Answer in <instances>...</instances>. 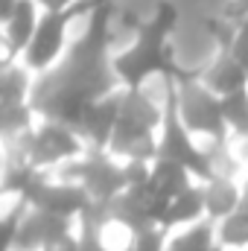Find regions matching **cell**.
Masks as SVG:
<instances>
[{"instance_id":"1","label":"cell","mask_w":248,"mask_h":251,"mask_svg":"<svg viewBox=\"0 0 248 251\" xmlns=\"http://www.w3.org/2000/svg\"><path fill=\"white\" fill-rule=\"evenodd\" d=\"M178 12L173 3H158L155 15L137 26L134 41L125 47L117 59H111L114 76L125 88H140L149 76L164 73V76H178L173 56H170V32L175 29Z\"/></svg>"},{"instance_id":"2","label":"cell","mask_w":248,"mask_h":251,"mask_svg":"<svg viewBox=\"0 0 248 251\" xmlns=\"http://www.w3.org/2000/svg\"><path fill=\"white\" fill-rule=\"evenodd\" d=\"M9 143L21 146L18 164H32L35 170H44V173H53L62 164L82 158L88 152V143L82 140V134L70 126L56 123V120H44L38 128H32L21 137H12Z\"/></svg>"},{"instance_id":"3","label":"cell","mask_w":248,"mask_h":251,"mask_svg":"<svg viewBox=\"0 0 248 251\" xmlns=\"http://www.w3.org/2000/svg\"><path fill=\"white\" fill-rule=\"evenodd\" d=\"M175 105L184 126L196 137H207L210 143L231 140V131L222 117V97H216L198 76H175Z\"/></svg>"},{"instance_id":"4","label":"cell","mask_w":248,"mask_h":251,"mask_svg":"<svg viewBox=\"0 0 248 251\" xmlns=\"http://www.w3.org/2000/svg\"><path fill=\"white\" fill-rule=\"evenodd\" d=\"M73 18H79L76 6H70L67 12H44L41 24H38L35 35H32V41L26 47V53L21 56V64L29 73H47L56 64V59L62 56V50H64L67 26H70Z\"/></svg>"},{"instance_id":"5","label":"cell","mask_w":248,"mask_h":251,"mask_svg":"<svg viewBox=\"0 0 248 251\" xmlns=\"http://www.w3.org/2000/svg\"><path fill=\"white\" fill-rule=\"evenodd\" d=\"M120 97L123 91H114L97 102L88 105L82 123H79V134L82 140L88 143V149H97V152H108V143H111V134H114V126L120 117Z\"/></svg>"},{"instance_id":"6","label":"cell","mask_w":248,"mask_h":251,"mask_svg":"<svg viewBox=\"0 0 248 251\" xmlns=\"http://www.w3.org/2000/svg\"><path fill=\"white\" fill-rule=\"evenodd\" d=\"M91 204H94V199H91V193L82 187V184L59 181V178H53V176H50V181L44 184L41 196H38V201H35L32 207L79 222V219L88 213V207H91Z\"/></svg>"},{"instance_id":"7","label":"cell","mask_w":248,"mask_h":251,"mask_svg":"<svg viewBox=\"0 0 248 251\" xmlns=\"http://www.w3.org/2000/svg\"><path fill=\"white\" fill-rule=\"evenodd\" d=\"M38 0H21L9 21H3V44H6V64L12 59H21L38 29Z\"/></svg>"},{"instance_id":"8","label":"cell","mask_w":248,"mask_h":251,"mask_svg":"<svg viewBox=\"0 0 248 251\" xmlns=\"http://www.w3.org/2000/svg\"><path fill=\"white\" fill-rule=\"evenodd\" d=\"M216 97H228V94H234V91H243L248 88V67L237 62L231 53H225L222 50V56L216 59V62L210 64L207 70H201V73H196Z\"/></svg>"},{"instance_id":"9","label":"cell","mask_w":248,"mask_h":251,"mask_svg":"<svg viewBox=\"0 0 248 251\" xmlns=\"http://www.w3.org/2000/svg\"><path fill=\"white\" fill-rule=\"evenodd\" d=\"M246 199V184H240L237 178H213L204 184V207H207V219L219 222L231 213H237L243 207Z\"/></svg>"},{"instance_id":"10","label":"cell","mask_w":248,"mask_h":251,"mask_svg":"<svg viewBox=\"0 0 248 251\" xmlns=\"http://www.w3.org/2000/svg\"><path fill=\"white\" fill-rule=\"evenodd\" d=\"M207 219V207H204V184L196 181L170 201V210H167V219H164V228L167 231H178V228H190L196 222H204Z\"/></svg>"},{"instance_id":"11","label":"cell","mask_w":248,"mask_h":251,"mask_svg":"<svg viewBox=\"0 0 248 251\" xmlns=\"http://www.w3.org/2000/svg\"><path fill=\"white\" fill-rule=\"evenodd\" d=\"M190 184H196V178H193V173H190L187 167L170 161V158H155V161H152V181H149V187L155 190L158 196L175 199V196H181Z\"/></svg>"},{"instance_id":"12","label":"cell","mask_w":248,"mask_h":251,"mask_svg":"<svg viewBox=\"0 0 248 251\" xmlns=\"http://www.w3.org/2000/svg\"><path fill=\"white\" fill-rule=\"evenodd\" d=\"M167 251H225V249L216 240V222L204 219V222H196L190 228L170 231Z\"/></svg>"},{"instance_id":"13","label":"cell","mask_w":248,"mask_h":251,"mask_svg":"<svg viewBox=\"0 0 248 251\" xmlns=\"http://www.w3.org/2000/svg\"><path fill=\"white\" fill-rule=\"evenodd\" d=\"M216 240L225 251H248V210L240 207L237 213L216 222Z\"/></svg>"},{"instance_id":"14","label":"cell","mask_w":248,"mask_h":251,"mask_svg":"<svg viewBox=\"0 0 248 251\" xmlns=\"http://www.w3.org/2000/svg\"><path fill=\"white\" fill-rule=\"evenodd\" d=\"M222 117L234 140H248V88L222 97Z\"/></svg>"},{"instance_id":"15","label":"cell","mask_w":248,"mask_h":251,"mask_svg":"<svg viewBox=\"0 0 248 251\" xmlns=\"http://www.w3.org/2000/svg\"><path fill=\"white\" fill-rule=\"evenodd\" d=\"M0 111L3 108H15V105H26V88H29V70L21 64H6L3 67V85H0Z\"/></svg>"},{"instance_id":"16","label":"cell","mask_w":248,"mask_h":251,"mask_svg":"<svg viewBox=\"0 0 248 251\" xmlns=\"http://www.w3.org/2000/svg\"><path fill=\"white\" fill-rule=\"evenodd\" d=\"M167 243H170V231L161 225H149L134 234L131 251H167Z\"/></svg>"},{"instance_id":"17","label":"cell","mask_w":248,"mask_h":251,"mask_svg":"<svg viewBox=\"0 0 248 251\" xmlns=\"http://www.w3.org/2000/svg\"><path fill=\"white\" fill-rule=\"evenodd\" d=\"M225 53H231L243 67H248V15L231 26V38L225 44Z\"/></svg>"},{"instance_id":"18","label":"cell","mask_w":248,"mask_h":251,"mask_svg":"<svg viewBox=\"0 0 248 251\" xmlns=\"http://www.w3.org/2000/svg\"><path fill=\"white\" fill-rule=\"evenodd\" d=\"M76 251H108L99 240V228L97 225H82L79 222V249Z\"/></svg>"},{"instance_id":"19","label":"cell","mask_w":248,"mask_h":251,"mask_svg":"<svg viewBox=\"0 0 248 251\" xmlns=\"http://www.w3.org/2000/svg\"><path fill=\"white\" fill-rule=\"evenodd\" d=\"M73 3H79V0H38V6L44 12H67Z\"/></svg>"}]
</instances>
